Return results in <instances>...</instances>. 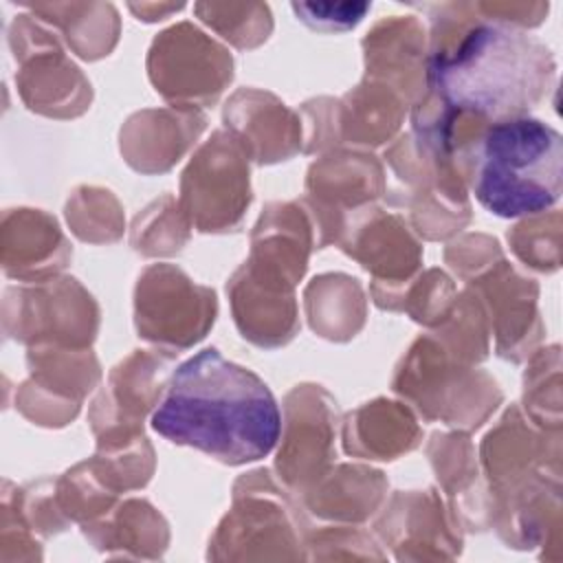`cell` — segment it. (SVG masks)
Masks as SVG:
<instances>
[{"instance_id":"6da1fadb","label":"cell","mask_w":563,"mask_h":563,"mask_svg":"<svg viewBox=\"0 0 563 563\" xmlns=\"http://www.w3.org/2000/svg\"><path fill=\"white\" fill-rule=\"evenodd\" d=\"M152 429L172 444L242 466L275 449L282 413L255 372L207 347L176 367L152 413Z\"/></svg>"},{"instance_id":"7a4b0ae2","label":"cell","mask_w":563,"mask_h":563,"mask_svg":"<svg viewBox=\"0 0 563 563\" xmlns=\"http://www.w3.org/2000/svg\"><path fill=\"white\" fill-rule=\"evenodd\" d=\"M427 95L444 110L495 123L526 117L554 77L550 51L497 22L451 20L433 35Z\"/></svg>"},{"instance_id":"3957f363","label":"cell","mask_w":563,"mask_h":563,"mask_svg":"<svg viewBox=\"0 0 563 563\" xmlns=\"http://www.w3.org/2000/svg\"><path fill=\"white\" fill-rule=\"evenodd\" d=\"M460 174L493 216L543 213L561 198L563 139L532 117L488 123L462 156Z\"/></svg>"},{"instance_id":"277c9868","label":"cell","mask_w":563,"mask_h":563,"mask_svg":"<svg viewBox=\"0 0 563 563\" xmlns=\"http://www.w3.org/2000/svg\"><path fill=\"white\" fill-rule=\"evenodd\" d=\"M233 508L209 541V559H303L301 517L266 471L235 484Z\"/></svg>"},{"instance_id":"5b68a950","label":"cell","mask_w":563,"mask_h":563,"mask_svg":"<svg viewBox=\"0 0 563 563\" xmlns=\"http://www.w3.org/2000/svg\"><path fill=\"white\" fill-rule=\"evenodd\" d=\"M99 310L73 277H51L7 288L2 325L7 336L31 345L86 350L95 339Z\"/></svg>"},{"instance_id":"8992f818","label":"cell","mask_w":563,"mask_h":563,"mask_svg":"<svg viewBox=\"0 0 563 563\" xmlns=\"http://www.w3.org/2000/svg\"><path fill=\"white\" fill-rule=\"evenodd\" d=\"M251 205L249 154L227 132L205 141L180 178V211L202 233L240 227Z\"/></svg>"},{"instance_id":"52a82bcc","label":"cell","mask_w":563,"mask_h":563,"mask_svg":"<svg viewBox=\"0 0 563 563\" xmlns=\"http://www.w3.org/2000/svg\"><path fill=\"white\" fill-rule=\"evenodd\" d=\"M216 312V292L172 264H152L139 275L134 323L139 336L152 343L185 350L207 334Z\"/></svg>"},{"instance_id":"ba28073f","label":"cell","mask_w":563,"mask_h":563,"mask_svg":"<svg viewBox=\"0 0 563 563\" xmlns=\"http://www.w3.org/2000/svg\"><path fill=\"white\" fill-rule=\"evenodd\" d=\"M150 79L176 108L213 103L233 77V59L196 26L183 22L161 33L147 57Z\"/></svg>"},{"instance_id":"9c48e42d","label":"cell","mask_w":563,"mask_h":563,"mask_svg":"<svg viewBox=\"0 0 563 563\" xmlns=\"http://www.w3.org/2000/svg\"><path fill=\"white\" fill-rule=\"evenodd\" d=\"M11 48L20 73L15 86L26 108L46 117H77L90 103V84L29 15L11 26Z\"/></svg>"},{"instance_id":"30bf717a","label":"cell","mask_w":563,"mask_h":563,"mask_svg":"<svg viewBox=\"0 0 563 563\" xmlns=\"http://www.w3.org/2000/svg\"><path fill=\"white\" fill-rule=\"evenodd\" d=\"M31 378L15 394V407L44 427H62L79 411L81 398L99 380V365L90 350L31 345L26 356Z\"/></svg>"},{"instance_id":"8fae6325","label":"cell","mask_w":563,"mask_h":563,"mask_svg":"<svg viewBox=\"0 0 563 563\" xmlns=\"http://www.w3.org/2000/svg\"><path fill=\"white\" fill-rule=\"evenodd\" d=\"M334 405L319 385H297L286 396V433L275 466L292 490L306 493L328 473L334 455Z\"/></svg>"},{"instance_id":"7c38bea8","label":"cell","mask_w":563,"mask_h":563,"mask_svg":"<svg viewBox=\"0 0 563 563\" xmlns=\"http://www.w3.org/2000/svg\"><path fill=\"white\" fill-rule=\"evenodd\" d=\"M169 361L172 354L136 350L112 369L108 387L90 409L97 444L141 435L143 416L161 402L169 385Z\"/></svg>"},{"instance_id":"4fadbf2b","label":"cell","mask_w":563,"mask_h":563,"mask_svg":"<svg viewBox=\"0 0 563 563\" xmlns=\"http://www.w3.org/2000/svg\"><path fill=\"white\" fill-rule=\"evenodd\" d=\"M306 189L321 233L317 246H323L330 240H339L343 227L341 209H358L383 194V167L372 154H328L308 169Z\"/></svg>"},{"instance_id":"5bb4252c","label":"cell","mask_w":563,"mask_h":563,"mask_svg":"<svg viewBox=\"0 0 563 563\" xmlns=\"http://www.w3.org/2000/svg\"><path fill=\"white\" fill-rule=\"evenodd\" d=\"M376 534L398 561L453 559L462 550V534L433 490L394 495L376 521Z\"/></svg>"},{"instance_id":"9a60e30c","label":"cell","mask_w":563,"mask_h":563,"mask_svg":"<svg viewBox=\"0 0 563 563\" xmlns=\"http://www.w3.org/2000/svg\"><path fill=\"white\" fill-rule=\"evenodd\" d=\"M354 211L352 224L341 229V249L376 277L374 286L398 288L420 266L422 246L402 218L376 207Z\"/></svg>"},{"instance_id":"2e32d148","label":"cell","mask_w":563,"mask_h":563,"mask_svg":"<svg viewBox=\"0 0 563 563\" xmlns=\"http://www.w3.org/2000/svg\"><path fill=\"white\" fill-rule=\"evenodd\" d=\"M295 286L244 262L227 284L233 319L244 339L260 347L288 343L297 328Z\"/></svg>"},{"instance_id":"e0dca14e","label":"cell","mask_w":563,"mask_h":563,"mask_svg":"<svg viewBox=\"0 0 563 563\" xmlns=\"http://www.w3.org/2000/svg\"><path fill=\"white\" fill-rule=\"evenodd\" d=\"M229 134L260 165L286 161L299 150L301 121L273 95L238 90L224 108Z\"/></svg>"},{"instance_id":"ac0fdd59","label":"cell","mask_w":563,"mask_h":563,"mask_svg":"<svg viewBox=\"0 0 563 563\" xmlns=\"http://www.w3.org/2000/svg\"><path fill=\"white\" fill-rule=\"evenodd\" d=\"M57 220L40 209H7L2 216V268L24 284L55 277L70 260Z\"/></svg>"},{"instance_id":"d6986e66","label":"cell","mask_w":563,"mask_h":563,"mask_svg":"<svg viewBox=\"0 0 563 563\" xmlns=\"http://www.w3.org/2000/svg\"><path fill=\"white\" fill-rule=\"evenodd\" d=\"M205 117L198 110H143L121 128V154L143 174L169 169L198 139Z\"/></svg>"},{"instance_id":"ffe728a7","label":"cell","mask_w":563,"mask_h":563,"mask_svg":"<svg viewBox=\"0 0 563 563\" xmlns=\"http://www.w3.org/2000/svg\"><path fill=\"white\" fill-rule=\"evenodd\" d=\"M420 442V427L400 402L378 398L347 413L343 446L347 455L369 460H396Z\"/></svg>"},{"instance_id":"44dd1931","label":"cell","mask_w":563,"mask_h":563,"mask_svg":"<svg viewBox=\"0 0 563 563\" xmlns=\"http://www.w3.org/2000/svg\"><path fill=\"white\" fill-rule=\"evenodd\" d=\"M97 550L136 559H156L165 552L169 532L165 519L147 504L130 499L106 517L81 526Z\"/></svg>"},{"instance_id":"7402d4cb","label":"cell","mask_w":563,"mask_h":563,"mask_svg":"<svg viewBox=\"0 0 563 563\" xmlns=\"http://www.w3.org/2000/svg\"><path fill=\"white\" fill-rule=\"evenodd\" d=\"M387 482L380 471L365 466H336L317 479L303 495L306 506L323 519L363 521L383 501Z\"/></svg>"},{"instance_id":"603a6c76","label":"cell","mask_w":563,"mask_h":563,"mask_svg":"<svg viewBox=\"0 0 563 563\" xmlns=\"http://www.w3.org/2000/svg\"><path fill=\"white\" fill-rule=\"evenodd\" d=\"M416 20H385L367 33L365 64L369 79H389L407 86V95L418 97V79L427 77L422 68V37Z\"/></svg>"},{"instance_id":"cb8c5ba5","label":"cell","mask_w":563,"mask_h":563,"mask_svg":"<svg viewBox=\"0 0 563 563\" xmlns=\"http://www.w3.org/2000/svg\"><path fill=\"white\" fill-rule=\"evenodd\" d=\"M334 108L341 136L356 145H380L398 130L405 106L402 99L383 81L365 77Z\"/></svg>"},{"instance_id":"d4e9b609","label":"cell","mask_w":563,"mask_h":563,"mask_svg":"<svg viewBox=\"0 0 563 563\" xmlns=\"http://www.w3.org/2000/svg\"><path fill=\"white\" fill-rule=\"evenodd\" d=\"M306 310L314 332L328 339L332 314L341 312L356 330L363 325L365 301L361 286L347 275H321L306 288Z\"/></svg>"},{"instance_id":"484cf974","label":"cell","mask_w":563,"mask_h":563,"mask_svg":"<svg viewBox=\"0 0 563 563\" xmlns=\"http://www.w3.org/2000/svg\"><path fill=\"white\" fill-rule=\"evenodd\" d=\"M165 196L161 202H154L145 209L143 216H136L132 227V246L143 255H169L180 251L187 242V218L178 207H167Z\"/></svg>"},{"instance_id":"4316f807","label":"cell","mask_w":563,"mask_h":563,"mask_svg":"<svg viewBox=\"0 0 563 563\" xmlns=\"http://www.w3.org/2000/svg\"><path fill=\"white\" fill-rule=\"evenodd\" d=\"M68 202L90 211V216L66 211L68 224L77 233V238L86 242H110L121 235V209L110 191L81 187L75 191L73 198H68Z\"/></svg>"},{"instance_id":"83f0119b","label":"cell","mask_w":563,"mask_h":563,"mask_svg":"<svg viewBox=\"0 0 563 563\" xmlns=\"http://www.w3.org/2000/svg\"><path fill=\"white\" fill-rule=\"evenodd\" d=\"M369 9V2H292L297 18L321 33L354 29Z\"/></svg>"},{"instance_id":"f1b7e54d","label":"cell","mask_w":563,"mask_h":563,"mask_svg":"<svg viewBox=\"0 0 563 563\" xmlns=\"http://www.w3.org/2000/svg\"><path fill=\"white\" fill-rule=\"evenodd\" d=\"M2 561H33L42 559L40 543L31 537V528L15 510V506L2 495V534H0Z\"/></svg>"}]
</instances>
